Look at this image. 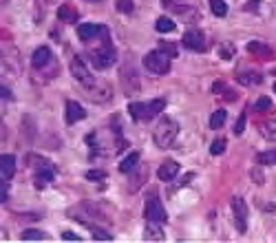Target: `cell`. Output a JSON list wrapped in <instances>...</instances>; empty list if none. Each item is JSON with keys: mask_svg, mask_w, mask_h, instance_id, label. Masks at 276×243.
<instances>
[{"mask_svg": "<svg viewBox=\"0 0 276 243\" xmlns=\"http://www.w3.org/2000/svg\"><path fill=\"white\" fill-rule=\"evenodd\" d=\"M91 60H93V66H95V69L104 71V69H111V66L117 62V53H115V49H113L111 45H104L102 49L93 51Z\"/></svg>", "mask_w": 276, "mask_h": 243, "instance_id": "8", "label": "cell"}, {"mask_svg": "<svg viewBox=\"0 0 276 243\" xmlns=\"http://www.w3.org/2000/svg\"><path fill=\"white\" fill-rule=\"evenodd\" d=\"M230 208H232V219H234V228L243 235V232H247V214H250L247 203L243 201V197H232Z\"/></svg>", "mask_w": 276, "mask_h": 243, "instance_id": "6", "label": "cell"}, {"mask_svg": "<svg viewBox=\"0 0 276 243\" xmlns=\"http://www.w3.org/2000/svg\"><path fill=\"white\" fill-rule=\"evenodd\" d=\"M210 9H212V13L219 18H223L228 13V4L223 2V0H210Z\"/></svg>", "mask_w": 276, "mask_h": 243, "instance_id": "29", "label": "cell"}, {"mask_svg": "<svg viewBox=\"0 0 276 243\" xmlns=\"http://www.w3.org/2000/svg\"><path fill=\"white\" fill-rule=\"evenodd\" d=\"M223 89H226V84H223V82H215V84H212V93H223Z\"/></svg>", "mask_w": 276, "mask_h": 243, "instance_id": "39", "label": "cell"}, {"mask_svg": "<svg viewBox=\"0 0 276 243\" xmlns=\"http://www.w3.org/2000/svg\"><path fill=\"white\" fill-rule=\"evenodd\" d=\"M144 217H146V221L166 223L168 214H166L164 203H161V199L157 197V194H150V197H146V203H144Z\"/></svg>", "mask_w": 276, "mask_h": 243, "instance_id": "4", "label": "cell"}, {"mask_svg": "<svg viewBox=\"0 0 276 243\" xmlns=\"http://www.w3.org/2000/svg\"><path fill=\"white\" fill-rule=\"evenodd\" d=\"M117 11L120 13H131L133 11V0H117Z\"/></svg>", "mask_w": 276, "mask_h": 243, "instance_id": "35", "label": "cell"}, {"mask_svg": "<svg viewBox=\"0 0 276 243\" xmlns=\"http://www.w3.org/2000/svg\"><path fill=\"white\" fill-rule=\"evenodd\" d=\"M159 49L164 51V53H168L170 58H177V47L170 45V42H159Z\"/></svg>", "mask_w": 276, "mask_h": 243, "instance_id": "34", "label": "cell"}, {"mask_svg": "<svg viewBox=\"0 0 276 243\" xmlns=\"http://www.w3.org/2000/svg\"><path fill=\"white\" fill-rule=\"evenodd\" d=\"M182 45L185 49L190 51H206L208 49V42H206V36H203V31L199 29H188L184 33L182 38Z\"/></svg>", "mask_w": 276, "mask_h": 243, "instance_id": "9", "label": "cell"}, {"mask_svg": "<svg viewBox=\"0 0 276 243\" xmlns=\"http://www.w3.org/2000/svg\"><path fill=\"white\" fill-rule=\"evenodd\" d=\"M58 18L62 22H75L78 20V11L71 4H62V7H58Z\"/></svg>", "mask_w": 276, "mask_h": 243, "instance_id": "20", "label": "cell"}, {"mask_svg": "<svg viewBox=\"0 0 276 243\" xmlns=\"http://www.w3.org/2000/svg\"><path fill=\"white\" fill-rule=\"evenodd\" d=\"M274 91H276V84H274Z\"/></svg>", "mask_w": 276, "mask_h": 243, "instance_id": "43", "label": "cell"}, {"mask_svg": "<svg viewBox=\"0 0 276 243\" xmlns=\"http://www.w3.org/2000/svg\"><path fill=\"white\" fill-rule=\"evenodd\" d=\"M164 108H166V99L164 97L150 99V102H133V104H128V113H131V117L135 122L153 120V117L159 115Z\"/></svg>", "mask_w": 276, "mask_h": 243, "instance_id": "2", "label": "cell"}, {"mask_svg": "<svg viewBox=\"0 0 276 243\" xmlns=\"http://www.w3.org/2000/svg\"><path fill=\"white\" fill-rule=\"evenodd\" d=\"M256 161H259L261 166H276V148L259 152V155H256Z\"/></svg>", "mask_w": 276, "mask_h": 243, "instance_id": "25", "label": "cell"}, {"mask_svg": "<svg viewBox=\"0 0 276 243\" xmlns=\"http://www.w3.org/2000/svg\"><path fill=\"white\" fill-rule=\"evenodd\" d=\"M0 91H2V99H4V97H7V99H11V93H9V89H4V87H2Z\"/></svg>", "mask_w": 276, "mask_h": 243, "instance_id": "41", "label": "cell"}, {"mask_svg": "<svg viewBox=\"0 0 276 243\" xmlns=\"http://www.w3.org/2000/svg\"><path fill=\"white\" fill-rule=\"evenodd\" d=\"M164 223H157V221H146V228H144V239L146 241H164L166 235H164Z\"/></svg>", "mask_w": 276, "mask_h": 243, "instance_id": "17", "label": "cell"}, {"mask_svg": "<svg viewBox=\"0 0 276 243\" xmlns=\"http://www.w3.org/2000/svg\"><path fill=\"white\" fill-rule=\"evenodd\" d=\"M272 108H274L272 106V99L265 97V95L256 99V104H254V111H259V113H268V111H272Z\"/></svg>", "mask_w": 276, "mask_h": 243, "instance_id": "30", "label": "cell"}, {"mask_svg": "<svg viewBox=\"0 0 276 243\" xmlns=\"http://www.w3.org/2000/svg\"><path fill=\"white\" fill-rule=\"evenodd\" d=\"M7 179H2V186H0V201H7V199H9V188H7Z\"/></svg>", "mask_w": 276, "mask_h": 243, "instance_id": "37", "label": "cell"}, {"mask_svg": "<svg viewBox=\"0 0 276 243\" xmlns=\"http://www.w3.org/2000/svg\"><path fill=\"white\" fill-rule=\"evenodd\" d=\"M226 144H228V142L226 140H223V137H219V140H215V142H212V146H210V155H221V152L223 150H226Z\"/></svg>", "mask_w": 276, "mask_h": 243, "instance_id": "31", "label": "cell"}, {"mask_svg": "<svg viewBox=\"0 0 276 243\" xmlns=\"http://www.w3.org/2000/svg\"><path fill=\"white\" fill-rule=\"evenodd\" d=\"M82 93L95 104H104V102H108V99L113 97L111 84L102 82V80H95V84H91V87H82Z\"/></svg>", "mask_w": 276, "mask_h": 243, "instance_id": "5", "label": "cell"}, {"mask_svg": "<svg viewBox=\"0 0 276 243\" xmlns=\"http://www.w3.org/2000/svg\"><path fill=\"white\" fill-rule=\"evenodd\" d=\"M179 135V124L170 115H161L153 128V142L159 148H173Z\"/></svg>", "mask_w": 276, "mask_h": 243, "instance_id": "1", "label": "cell"}, {"mask_svg": "<svg viewBox=\"0 0 276 243\" xmlns=\"http://www.w3.org/2000/svg\"><path fill=\"white\" fill-rule=\"evenodd\" d=\"M245 117H247V113L243 111V113L239 115V120H236V124L232 126V128H234V135H241V133L245 131Z\"/></svg>", "mask_w": 276, "mask_h": 243, "instance_id": "33", "label": "cell"}, {"mask_svg": "<svg viewBox=\"0 0 276 243\" xmlns=\"http://www.w3.org/2000/svg\"><path fill=\"white\" fill-rule=\"evenodd\" d=\"M53 60V55H51V49L49 47H38L36 51H33V55H31V64H33V69H45L49 62Z\"/></svg>", "mask_w": 276, "mask_h": 243, "instance_id": "15", "label": "cell"}, {"mask_svg": "<svg viewBox=\"0 0 276 243\" xmlns=\"http://www.w3.org/2000/svg\"><path fill=\"white\" fill-rule=\"evenodd\" d=\"M49 239V235L42 230H27L22 232V241H46Z\"/></svg>", "mask_w": 276, "mask_h": 243, "instance_id": "27", "label": "cell"}, {"mask_svg": "<svg viewBox=\"0 0 276 243\" xmlns=\"http://www.w3.org/2000/svg\"><path fill=\"white\" fill-rule=\"evenodd\" d=\"M122 84L126 89V93H137L139 91V78H137L133 66H124L122 69Z\"/></svg>", "mask_w": 276, "mask_h": 243, "instance_id": "12", "label": "cell"}, {"mask_svg": "<svg viewBox=\"0 0 276 243\" xmlns=\"http://www.w3.org/2000/svg\"><path fill=\"white\" fill-rule=\"evenodd\" d=\"M173 9H175V13H177V16H182V18H184V22H192L194 18L199 16L197 9H192V7H184V4H182V7H173Z\"/></svg>", "mask_w": 276, "mask_h": 243, "instance_id": "22", "label": "cell"}, {"mask_svg": "<svg viewBox=\"0 0 276 243\" xmlns=\"http://www.w3.org/2000/svg\"><path fill=\"white\" fill-rule=\"evenodd\" d=\"M274 75H276V71H274Z\"/></svg>", "mask_w": 276, "mask_h": 243, "instance_id": "44", "label": "cell"}, {"mask_svg": "<svg viewBox=\"0 0 276 243\" xmlns=\"http://www.w3.org/2000/svg\"><path fill=\"white\" fill-rule=\"evenodd\" d=\"M261 135H263L265 140H270V142H276V120L261 124Z\"/></svg>", "mask_w": 276, "mask_h": 243, "instance_id": "24", "label": "cell"}, {"mask_svg": "<svg viewBox=\"0 0 276 243\" xmlns=\"http://www.w3.org/2000/svg\"><path fill=\"white\" fill-rule=\"evenodd\" d=\"M247 51H250L252 55H261V58H272V49L265 45H261V42H250L247 45Z\"/></svg>", "mask_w": 276, "mask_h": 243, "instance_id": "21", "label": "cell"}, {"mask_svg": "<svg viewBox=\"0 0 276 243\" xmlns=\"http://www.w3.org/2000/svg\"><path fill=\"white\" fill-rule=\"evenodd\" d=\"M236 82L243 84V87H252V84H261L263 82V75L256 73V71H241L239 75H236Z\"/></svg>", "mask_w": 276, "mask_h": 243, "instance_id": "18", "label": "cell"}, {"mask_svg": "<svg viewBox=\"0 0 276 243\" xmlns=\"http://www.w3.org/2000/svg\"><path fill=\"white\" fill-rule=\"evenodd\" d=\"M13 173H16V157L13 155H2L0 157V179L11 182Z\"/></svg>", "mask_w": 276, "mask_h": 243, "instance_id": "16", "label": "cell"}, {"mask_svg": "<svg viewBox=\"0 0 276 243\" xmlns=\"http://www.w3.org/2000/svg\"><path fill=\"white\" fill-rule=\"evenodd\" d=\"M78 36L82 42H89V40H95V38L104 36L108 38V27L104 25H91V22H84V25H78Z\"/></svg>", "mask_w": 276, "mask_h": 243, "instance_id": "11", "label": "cell"}, {"mask_svg": "<svg viewBox=\"0 0 276 243\" xmlns=\"http://www.w3.org/2000/svg\"><path fill=\"white\" fill-rule=\"evenodd\" d=\"M175 2L177 0H161V4H166V7H175Z\"/></svg>", "mask_w": 276, "mask_h": 243, "instance_id": "42", "label": "cell"}, {"mask_svg": "<svg viewBox=\"0 0 276 243\" xmlns=\"http://www.w3.org/2000/svg\"><path fill=\"white\" fill-rule=\"evenodd\" d=\"M250 177L254 179V184H263V182H265V177H263V170H261L259 166H254V168L250 170Z\"/></svg>", "mask_w": 276, "mask_h": 243, "instance_id": "36", "label": "cell"}, {"mask_svg": "<svg viewBox=\"0 0 276 243\" xmlns=\"http://www.w3.org/2000/svg\"><path fill=\"white\" fill-rule=\"evenodd\" d=\"M170 55L164 53L161 49H155V51H148V53L144 55V66L148 73L153 75H166L170 71Z\"/></svg>", "mask_w": 276, "mask_h": 243, "instance_id": "3", "label": "cell"}, {"mask_svg": "<svg viewBox=\"0 0 276 243\" xmlns=\"http://www.w3.org/2000/svg\"><path fill=\"white\" fill-rule=\"evenodd\" d=\"M55 179V168L49 159H42L40 157V164L36 168V188H45L46 184H51Z\"/></svg>", "mask_w": 276, "mask_h": 243, "instance_id": "10", "label": "cell"}, {"mask_svg": "<svg viewBox=\"0 0 276 243\" xmlns=\"http://www.w3.org/2000/svg\"><path fill=\"white\" fill-rule=\"evenodd\" d=\"M177 175H179V164L175 159H166L164 164L157 168V177H159L161 182H173Z\"/></svg>", "mask_w": 276, "mask_h": 243, "instance_id": "13", "label": "cell"}, {"mask_svg": "<svg viewBox=\"0 0 276 243\" xmlns=\"http://www.w3.org/2000/svg\"><path fill=\"white\" fill-rule=\"evenodd\" d=\"M259 2H261V0H252V4H247V11H250V9H259Z\"/></svg>", "mask_w": 276, "mask_h": 243, "instance_id": "40", "label": "cell"}, {"mask_svg": "<svg viewBox=\"0 0 276 243\" xmlns=\"http://www.w3.org/2000/svg\"><path fill=\"white\" fill-rule=\"evenodd\" d=\"M139 150H133V152H128L126 157L120 161V173H131V170H135V166H137V161H139Z\"/></svg>", "mask_w": 276, "mask_h": 243, "instance_id": "19", "label": "cell"}, {"mask_svg": "<svg viewBox=\"0 0 276 243\" xmlns=\"http://www.w3.org/2000/svg\"><path fill=\"white\" fill-rule=\"evenodd\" d=\"M84 117H87V111L82 108V104H78L75 99H69L66 102V124L82 122Z\"/></svg>", "mask_w": 276, "mask_h": 243, "instance_id": "14", "label": "cell"}, {"mask_svg": "<svg viewBox=\"0 0 276 243\" xmlns=\"http://www.w3.org/2000/svg\"><path fill=\"white\" fill-rule=\"evenodd\" d=\"M62 239L64 241H82V237L75 235V232H71V230H66V232H62Z\"/></svg>", "mask_w": 276, "mask_h": 243, "instance_id": "38", "label": "cell"}, {"mask_svg": "<svg viewBox=\"0 0 276 243\" xmlns=\"http://www.w3.org/2000/svg\"><path fill=\"white\" fill-rule=\"evenodd\" d=\"M219 55H221L223 60H232L236 55V47L232 45V42H221V45H219Z\"/></svg>", "mask_w": 276, "mask_h": 243, "instance_id": "26", "label": "cell"}, {"mask_svg": "<svg viewBox=\"0 0 276 243\" xmlns=\"http://www.w3.org/2000/svg\"><path fill=\"white\" fill-rule=\"evenodd\" d=\"M69 69H71V75H73V78L78 80L82 87H91V84H95V75L91 73V69H89L87 62H84L82 58H78V55H75V58L71 60Z\"/></svg>", "mask_w": 276, "mask_h": 243, "instance_id": "7", "label": "cell"}, {"mask_svg": "<svg viewBox=\"0 0 276 243\" xmlns=\"http://www.w3.org/2000/svg\"><path fill=\"white\" fill-rule=\"evenodd\" d=\"M226 111H223V108H219V111H215V113H212V115H210V128H215V131H217V128H221L223 126V124H226Z\"/></svg>", "mask_w": 276, "mask_h": 243, "instance_id": "28", "label": "cell"}, {"mask_svg": "<svg viewBox=\"0 0 276 243\" xmlns=\"http://www.w3.org/2000/svg\"><path fill=\"white\" fill-rule=\"evenodd\" d=\"M155 29L159 31V33H173V31H175V22L170 20V18L161 16V18H157V22H155Z\"/></svg>", "mask_w": 276, "mask_h": 243, "instance_id": "23", "label": "cell"}, {"mask_svg": "<svg viewBox=\"0 0 276 243\" xmlns=\"http://www.w3.org/2000/svg\"><path fill=\"white\" fill-rule=\"evenodd\" d=\"M87 179L89 182H104L106 179V170H89Z\"/></svg>", "mask_w": 276, "mask_h": 243, "instance_id": "32", "label": "cell"}]
</instances>
